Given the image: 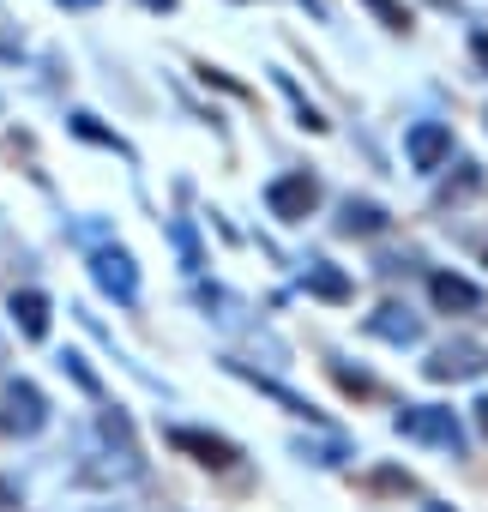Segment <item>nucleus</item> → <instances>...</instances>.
Segmentation results:
<instances>
[{
    "instance_id": "obj_13",
    "label": "nucleus",
    "mask_w": 488,
    "mask_h": 512,
    "mask_svg": "<svg viewBox=\"0 0 488 512\" xmlns=\"http://www.w3.org/2000/svg\"><path fill=\"white\" fill-rule=\"evenodd\" d=\"M470 49H476V61L488 67V31H476V37H470Z\"/></svg>"
},
{
    "instance_id": "obj_3",
    "label": "nucleus",
    "mask_w": 488,
    "mask_h": 512,
    "mask_svg": "<svg viewBox=\"0 0 488 512\" xmlns=\"http://www.w3.org/2000/svg\"><path fill=\"white\" fill-rule=\"evenodd\" d=\"M476 374H488V350L470 344V338L440 344V350L428 356V380H476Z\"/></svg>"
},
{
    "instance_id": "obj_12",
    "label": "nucleus",
    "mask_w": 488,
    "mask_h": 512,
    "mask_svg": "<svg viewBox=\"0 0 488 512\" xmlns=\"http://www.w3.org/2000/svg\"><path fill=\"white\" fill-rule=\"evenodd\" d=\"M19 308H25V332H43V296H25Z\"/></svg>"
},
{
    "instance_id": "obj_1",
    "label": "nucleus",
    "mask_w": 488,
    "mask_h": 512,
    "mask_svg": "<svg viewBox=\"0 0 488 512\" xmlns=\"http://www.w3.org/2000/svg\"><path fill=\"white\" fill-rule=\"evenodd\" d=\"M266 205H272V217H284V223H302V217L320 205V181H314L308 169H296V175H278V181L266 187Z\"/></svg>"
},
{
    "instance_id": "obj_2",
    "label": "nucleus",
    "mask_w": 488,
    "mask_h": 512,
    "mask_svg": "<svg viewBox=\"0 0 488 512\" xmlns=\"http://www.w3.org/2000/svg\"><path fill=\"white\" fill-rule=\"evenodd\" d=\"M398 434H410V440H434V446H446V452L464 446V428L452 422V410H434V404L398 410Z\"/></svg>"
},
{
    "instance_id": "obj_10",
    "label": "nucleus",
    "mask_w": 488,
    "mask_h": 512,
    "mask_svg": "<svg viewBox=\"0 0 488 512\" xmlns=\"http://www.w3.org/2000/svg\"><path fill=\"white\" fill-rule=\"evenodd\" d=\"M308 290H320V296H332V302L350 296V284H344L338 272H326V266H308Z\"/></svg>"
},
{
    "instance_id": "obj_8",
    "label": "nucleus",
    "mask_w": 488,
    "mask_h": 512,
    "mask_svg": "<svg viewBox=\"0 0 488 512\" xmlns=\"http://www.w3.org/2000/svg\"><path fill=\"white\" fill-rule=\"evenodd\" d=\"M97 278L133 302V260H127V253H103V260H97Z\"/></svg>"
},
{
    "instance_id": "obj_14",
    "label": "nucleus",
    "mask_w": 488,
    "mask_h": 512,
    "mask_svg": "<svg viewBox=\"0 0 488 512\" xmlns=\"http://www.w3.org/2000/svg\"><path fill=\"white\" fill-rule=\"evenodd\" d=\"M476 422H482V434H488V398H482V404H476Z\"/></svg>"
},
{
    "instance_id": "obj_6",
    "label": "nucleus",
    "mask_w": 488,
    "mask_h": 512,
    "mask_svg": "<svg viewBox=\"0 0 488 512\" xmlns=\"http://www.w3.org/2000/svg\"><path fill=\"white\" fill-rule=\"evenodd\" d=\"M169 440H175L181 452H193L199 464H211V470H229V464H235V446H229V440H217V434H193V428H175Z\"/></svg>"
},
{
    "instance_id": "obj_11",
    "label": "nucleus",
    "mask_w": 488,
    "mask_h": 512,
    "mask_svg": "<svg viewBox=\"0 0 488 512\" xmlns=\"http://www.w3.org/2000/svg\"><path fill=\"white\" fill-rule=\"evenodd\" d=\"M368 7H374V13H380V19H386L392 31H410V13L398 7V0H368Z\"/></svg>"
},
{
    "instance_id": "obj_7",
    "label": "nucleus",
    "mask_w": 488,
    "mask_h": 512,
    "mask_svg": "<svg viewBox=\"0 0 488 512\" xmlns=\"http://www.w3.org/2000/svg\"><path fill=\"white\" fill-rule=\"evenodd\" d=\"M380 314H386V320H368L374 338H392V344H416V338H422V320H410L404 308H380Z\"/></svg>"
},
{
    "instance_id": "obj_4",
    "label": "nucleus",
    "mask_w": 488,
    "mask_h": 512,
    "mask_svg": "<svg viewBox=\"0 0 488 512\" xmlns=\"http://www.w3.org/2000/svg\"><path fill=\"white\" fill-rule=\"evenodd\" d=\"M404 151H410L416 169H440V163L452 157V127H440V121H416V127L404 133Z\"/></svg>"
},
{
    "instance_id": "obj_5",
    "label": "nucleus",
    "mask_w": 488,
    "mask_h": 512,
    "mask_svg": "<svg viewBox=\"0 0 488 512\" xmlns=\"http://www.w3.org/2000/svg\"><path fill=\"white\" fill-rule=\"evenodd\" d=\"M428 296H434L446 314H476V308H482L476 284H470V278H452V272H434V278H428Z\"/></svg>"
},
{
    "instance_id": "obj_9",
    "label": "nucleus",
    "mask_w": 488,
    "mask_h": 512,
    "mask_svg": "<svg viewBox=\"0 0 488 512\" xmlns=\"http://www.w3.org/2000/svg\"><path fill=\"white\" fill-rule=\"evenodd\" d=\"M344 229H350V235H374V229H386V211H380V205H356V199H350V205H344Z\"/></svg>"
}]
</instances>
